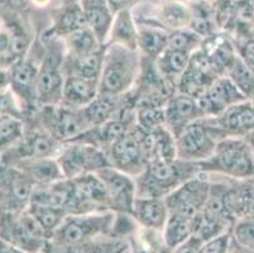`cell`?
<instances>
[{
  "instance_id": "obj_16",
  "label": "cell",
  "mask_w": 254,
  "mask_h": 253,
  "mask_svg": "<svg viewBox=\"0 0 254 253\" xmlns=\"http://www.w3.org/2000/svg\"><path fill=\"white\" fill-rule=\"evenodd\" d=\"M98 173L103 180L109 196L110 210L115 213L130 214L133 204L137 198L134 177L120 172L114 167H106Z\"/></svg>"
},
{
  "instance_id": "obj_44",
  "label": "cell",
  "mask_w": 254,
  "mask_h": 253,
  "mask_svg": "<svg viewBox=\"0 0 254 253\" xmlns=\"http://www.w3.org/2000/svg\"><path fill=\"white\" fill-rule=\"evenodd\" d=\"M230 242H232V233L228 231L206 242H202L200 253H226L229 250Z\"/></svg>"
},
{
  "instance_id": "obj_10",
  "label": "cell",
  "mask_w": 254,
  "mask_h": 253,
  "mask_svg": "<svg viewBox=\"0 0 254 253\" xmlns=\"http://www.w3.org/2000/svg\"><path fill=\"white\" fill-rule=\"evenodd\" d=\"M211 178L207 173L198 172L165 198L170 214L193 219L204 210L209 199Z\"/></svg>"
},
{
  "instance_id": "obj_41",
  "label": "cell",
  "mask_w": 254,
  "mask_h": 253,
  "mask_svg": "<svg viewBox=\"0 0 254 253\" xmlns=\"http://www.w3.org/2000/svg\"><path fill=\"white\" fill-rule=\"evenodd\" d=\"M204 38L191 31L190 28L186 29H179V31L170 32L168 36V47L171 50L182 51L192 55L193 52L201 47Z\"/></svg>"
},
{
  "instance_id": "obj_47",
  "label": "cell",
  "mask_w": 254,
  "mask_h": 253,
  "mask_svg": "<svg viewBox=\"0 0 254 253\" xmlns=\"http://www.w3.org/2000/svg\"><path fill=\"white\" fill-rule=\"evenodd\" d=\"M106 1L109 4L113 13L117 14L118 11L131 9L134 6V4H137L138 0H106Z\"/></svg>"
},
{
  "instance_id": "obj_51",
  "label": "cell",
  "mask_w": 254,
  "mask_h": 253,
  "mask_svg": "<svg viewBox=\"0 0 254 253\" xmlns=\"http://www.w3.org/2000/svg\"><path fill=\"white\" fill-rule=\"evenodd\" d=\"M226 253H251L248 252L247 250H244V248L240 247L238 243H235L234 241H233L232 238V242H230V246H229V250H228V252Z\"/></svg>"
},
{
  "instance_id": "obj_46",
  "label": "cell",
  "mask_w": 254,
  "mask_h": 253,
  "mask_svg": "<svg viewBox=\"0 0 254 253\" xmlns=\"http://www.w3.org/2000/svg\"><path fill=\"white\" fill-rule=\"evenodd\" d=\"M202 245V241H200L198 238H196L195 236H192L190 240H187L186 242L182 243L181 246H179L177 248L172 251V253H200V247Z\"/></svg>"
},
{
  "instance_id": "obj_37",
  "label": "cell",
  "mask_w": 254,
  "mask_h": 253,
  "mask_svg": "<svg viewBox=\"0 0 254 253\" xmlns=\"http://www.w3.org/2000/svg\"><path fill=\"white\" fill-rule=\"evenodd\" d=\"M162 232L168 248L173 251L193 236V219L170 214Z\"/></svg>"
},
{
  "instance_id": "obj_54",
  "label": "cell",
  "mask_w": 254,
  "mask_h": 253,
  "mask_svg": "<svg viewBox=\"0 0 254 253\" xmlns=\"http://www.w3.org/2000/svg\"><path fill=\"white\" fill-rule=\"evenodd\" d=\"M3 29V20H1V18H0V31Z\"/></svg>"
},
{
  "instance_id": "obj_23",
  "label": "cell",
  "mask_w": 254,
  "mask_h": 253,
  "mask_svg": "<svg viewBox=\"0 0 254 253\" xmlns=\"http://www.w3.org/2000/svg\"><path fill=\"white\" fill-rule=\"evenodd\" d=\"M130 215L134 218L139 227L163 231L166 222L170 217V212L165 199L137 196Z\"/></svg>"
},
{
  "instance_id": "obj_33",
  "label": "cell",
  "mask_w": 254,
  "mask_h": 253,
  "mask_svg": "<svg viewBox=\"0 0 254 253\" xmlns=\"http://www.w3.org/2000/svg\"><path fill=\"white\" fill-rule=\"evenodd\" d=\"M104 47L98 52L87 56H81V57H71V56L67 55L64 56V75L77 76V78L99 81L101 69H103Z\"/></svg>"
},
{
  "instance_id": "obj_21",
  "label": "cell",
  "mask_w": 254,
  "mask_h": 253,
  "mask_svg": "<svg viewBox=\"0 0 254 253\" xmlns=\"http://www.w3.org/2000/svg\"><path fill=\"white\" fill-rule=\"evenodd\" d=\"M200 50L206 56L219 78L228 75L238 59L234 41L224 32H216L204 38Z\"/></svg>"
},
{
  "instance_id": "obj_1",
  "label": "cell",
  "mask_w": 254,
  "mask_h": 253,
  "mask_svg": "<svg viewBox=\"0 0 254 253\" xmlns=\"http://www.w3.org/2000/svg\"><path fill=\"white\" fill-rule=\"evenodd\" d=\"M142 55L120 45H105L99 92L124 96L134 89L142 71Z\"/></svg>"
},
{
  "instance_id": "obj_56",
  "label": "cell",
  "mask_w": 254,
  "mask_h": 253,
  "mask_svg": "<svg viewBox=\"0 0 254 253\" xmlns=\"http://www.w3.org/2000/svg\"><path fill=\"white\" fill-rule=\"evenodd\" d=\"M38 253H47V252H46V250H45V251H42V252H38Z\"/></svg>"
},
{
  "instance_id": "obj_11",
  "label": "cell",
  "mask_w": 254,
  "mask_h": 253,
  "mask_svg": "<svg viewBox=\"0 0 254 253\" xmlns=\"http://www.w3.org/2000/svg\"><path fill=\"white\" fill-rule=\"evenodd\" d=\"M34 184L19 169L0 164V214L27 210Z\"/></svg>"
},
{
  "instance_id": "obj_52",
  "label": "cell",
  "mask_w": 254,
  "mask_h": 253,
  "mask_svg": "<svg viewBox=\"0 0 254 253\" xmlns=\"http://www.w3.org/2000/svg\"><path fill=\"white\" fill-rule=\"evenodd\" d=\"M244 138L247 139V142L249 143V146H251L252 151H253V153H254V132H252L251 134H248V136L244 137Z\"/></svg>"
},
{
  "instance_id": "obj_55",
  "label": "cell",
  "mask_w": 254,
  "mask_h": 253,
  "mask_svg": "<svg viewBox=\"0 0 254 253\" xmlns=\"http://www.w3.org/2000/svg\"><path fill=\"white\" fill-rule=\"evenodd\" d=\"M195 1H209V0H195Z\"/></svg>"
},
{
  "instance_id": "obj_35",
  "label": "cell",
  "mask_w": 254,
  "mask_h": 253,
  "mask_svg": "<svg viewBox=\"0 0 254 253\" xmlns=\"http://www.w3.org/2000/svg\"><path fill=\"white\" fill-rule=\"evenodd\" d=\"M66 55L71 57H81V56L91 55L104 47L100 43L96 34L90 29L89 27L82 28L80 31H76L73 33L62 38Z\"/></svg>"
},
{
  "instance_id": "obj_6",
  "label": "cell",
  "mask_w": 254,
  "mask_h": 253,
  "mask_svg": "<svg viewBox=\"0 0 254 253\" xmlns=\"http://www.w3.org/2000/svg\"><path fill=\"white\" fill-rule=\"evenodd\" d=\"M226 138L209 117H204L187 125L176 137L177 159L200 164L211 156L221 139Z\"/></svg>"
},
{
  "instance_id": "obj_18",
  "label": "cell",
  "mask_w": 254,
  "mask_h": 253,
  "mask_svg": "<svg viewBox=\"0 0 254 253\" xmlns=\"http://www.w3.org/2000/svg\"><path fill=\"white\" fill-rule=\"evenodd\" d=\"M218 78L206 56L198 48L192 53L190 65L177 83L176 91L198 99Z\"/></svg>"
},
{
  "instance_id": "obj_42",
  "label": "cell",
  "mask_w": 254,
  "mask_h": 253,
  "mask_svg": "<svg viewBox=\"0 0 254 253\" xmlns=\"http://www.w3.org/2000/svg\"><path fill=\"white\" fill-rule=\"evenodd\" d=\"M232 238L235 243L248 252L254 253V217L239 218L230 228Z\"/></svg>"
},
{
  "instance_id": "obj_28",
  "label": "cell",
  "mask_w": 254,
  "mask_h": 253,
  "mask_svg": "<svg viewBox=\"0 0 254 253\" xmlns=\"http://www.w3.org/2000/svg\"><path fill=\"white\" fill-rule=\"evenodd\" d=\"M143 145L149 161H175L177 160L176 137L167 127L151 133L143 132Z\"/></svg>"
},
{
  "instance_id": "obj_12",
  "label": "cell",
  "mask_w": 254,
  "mask_h": 253,
  "mask_svg": "<svg viewBox=\"0 0 254 253\" xmlns=\"http://www.w3.org/2000/svg\"><path fill=\"white\" fill-rule=\"evenodd\" d=\"M112 167L137 177L148 164V157L143 145V132L137 127L124 134L106 151Z\"/></svg>"
},
{
  "instance_id": "obj_30",
  "label": "cell",
  "mask_w": 254,
  "mask_h": 253,
  "mask_svg": "<svg viewBox=\"0 0 254 253\" xmlns=\"http://www.w3.org/2000/svg\"><path fill=\"white\" fill-rule=\"evenodd\" d=\"M86 27L87 22L81 3L78 0H72L70 3L64 4L57 11L52 33L55 38L62 39L64 37Z\"/></svg>"
},
{
  "instance_id": "obj_29",
  "label": "cell",
  "mask_w": 254,
  "mask_h": 253,
  "mask_svg": "<svg viewBox=\"0 0 254 253\" xmlns=\"http://www.w3.org/2000/svg\"><path fill=\"white\" fill-rule=\"evenodd\" d=\"M106 45H120L138 51V25L131 9L115 14Z\"/></svg>"
},
{
  "instance_id": "obj_19",
  "label": "cell",
  "mask_w": 254,
  "mask_h": 253,
  "mask_svg": "<svg viewBox=\"0 0 254 253\" xmlns=\"http://www.w3.org/2000/svg\"><path fill=\"white\" fill-rule=\"evenodd\" d=\"M166 127L175 137L179 136L187 125L205 117L197 99L189 95L175 92L165 104Z\"/></svg>"
},
{
  "instance_id": "obj_31",
  "label": "cell",
  "mask_w": 254,
  "mask_h": 253,
  "mask_svg": "<svg viewBox=\"0 0 254 253\" xmlns=\"http://www.w3.org/2000/svg\"><path fill=\"white\" fill-rule=\"evenodd\" d=\"M138 25V51L143 59L156 61L168 47L170 32L154 25Z\"/></svg>"
},
{
  "instance_id": "obj_38",
  "label": "cell",
  "mask_w": 254,
  "mask_h": 253,
  "mask_svg": "<svg viewBox=\"0 0 254 253\" xmlns=\"http://www.w3.org/2000/svg\"><path fill=\"white\" fill-rule=\"evenodd\" d=\"M24 133V120L13 117H0V155L18 145Z\"/></svg>"
},
{
  "instance_id": "obj_17",
  "label": "cell",
  "mask_w": 254,
  "mask_h": 253,
  "mask_svg": "<svg viewBox=\"0 0 254 253\" xmlns=\"http://www.w3.org/2000/svg\"><path fill=\"white\" fill-rule=\"evenodd\" d=\"M246 100V96L228 76L216 79L197 99L205 117H219L230 106Z\"/></svg>"
},
{
  "instance_id": "obj_5",
  "label": "cell",
  "mask_w": 254,
  "mask_h": 253,
  "mask_svg": "<svg viewBox=\"0 0 254 253\" xmlns=\"http://www.w3.org/2000/svg\"><path fill=\"white\" fill-rule=\"evenodd\" d=\"M36 127L42 128L60 143L72 142L91 128L84 109L59 105L38 106L33 115Z\"/></svg>"
},
{
  "instance_id": "obj_13",
  "label": "cell",
  "mask_w": 254,
  "mask_h": 253,
  "mask_svg": "<svg viewBox=\"0 0 254 253\" xmlns=\"http://www.w3.org/2000/svg\"><path fill=\"white\" fill-rule=\"evenodd\" d=\"M71 181L73 194L68 214H86L110 210L108 191L98 173H87Z\"/></svg>"
},
{
  "instance_id": "obj_25",
  "label": "cell",
  "mask_w": 254,
  "mask_h": 253,
  "mask_svg": "<svg viewBox=\"0 0 254 253\" xmlns=\"http://www.w3.org/2000/svg\"><path fill=\"white\" fill-rule=\"evenodd\" d=\"M10 166H15L28 176L34 186H46L64 178L56 157L20 160Z\"/></svg>"
},
{
  "instance_id": "obj_43",
  "label": "cell",
  "mask_w": 254,
  "mask_h": 253,
  "mask_svg": "<svg viewBox=\"0 0 254 253\" xmlns=\"http://www.w3.org/2000/svg\"><path fill=\"white\" fill-rule=\"evenodd\" d=\"M0 117H13L23 120L25 118L24 106L10 86L0 90Z\"/></svg>"
},
{
  "instance_id": "obj_26",
  "label": "cell",
  "mask_w": 254,
  "mask_h": 253,
  "mask_svg": "<svg viewBox=\"0 0 254 253\" xmlns=\"http://www.w3.org/2000/svg\"><path fill=\"white\" fill-rule=\"evenodd\" d=\"M80 3L84 9L87 27L96 34L101 45L105 46L115 14L106 0H80Z\"/></svg>"
},
{
  "instance_id": "obj_9",
  "label": "cell",
  "mask_w": 254,
  "mask_h": 253,
  "mask_svg": "<svg viewBox=\"0 0 254 253\" xmlns=\"http://www.w3.org/2000/svg\"><path fill=\"white\" fill-rule=\"evenodd\" d=\"M56 159L64 178L70 180L87 173L99 172L112 166L105 151L80 141L64 143Z\"/></svg>"
},
{
  "instance_id": "obj_22",
  "label": "cell",
  "mask_w": 254,
  "mask_h": 253,
  "mask_svg": "<svg viewBox=\"0 0 254 253\" xmlns=\"http://www.w3.org/2000/svg\"><path fill=\"white\" fill-rule=\"evenodd\" d=\"M191 19L192 10L190 5L181 0H167L158 6L153 18L138 22L137 24L154 25L167 32H173L190 27Z\"/></svg>"
},
{
  "instance_id": "obj_7",
  "label": "cell",
  "mask_w": 254,
  "mask_h": 253,
  "mask_svg": "<svg viewBox=\"0 0 254 253\" xmlns=\"http://www.w3.org/2000/svg\"><path fill=\"white\" fill-rule=\"evenodd\" d=\"M0 237L27 253L46 250L50 238L36 218L27 210L0 214Z\"/></svg>"
},
{
  "instance_id": "obj_36",
  "label": "cell",
  "mask_w": 254,
  "mask_h": 253,
  "mask_svg": "<svg viewBox=\"0 0 254 253\" xmlns=\"http://www.w3.org/2000/svg\"><path fill=\"white\" fill-rule=\"evenodd\" d=\"M135 127L144 133H151L166 127L165 105L147 100L135 101Z\"/></svg>"
},
{
  "instance_id": "obj_27",
  "label": "cell",
  "mask_w": 254,
  "mask_h": 253,
  "mask_svg": "<svg viewBox=\"0 0 254 253\" xmlns=\"http://www.w3.org/2000/svg\"><path fill=\"white\" fill-rule=\"evenodd\" d=\"M72 194V181L70 178H62L51 185L34 187L31 204H39V205H48L52 208L62 209L68 214Z\"/></svg>"
},
{
  "instance_id": "obj_50",
  "label": "cell",
  "mask_w": 254,
  "mask_h": 253,
  "mask_svg": "<svg viewBox=\"0 0 254 253\" xmlns=\"http://www.w3.org/2000/svg\"><path fill=\"white\" fill-rule=\"evenodd\" d=\"M129 253H148L134 238V236H131L129 238Z\"/></svg>"
},
{
  "instance_id": "obj_24",
  "label": "cell",
  "mask_w": 254,
  "mask_h": 253,
  "mask_svg": "<svg viewBox=\"0 0 254 253\" xmlns=\"http://www.w3.org/2000/svg\"><path fill=\"white\" fill-rule=\"evenodd\" d=\"M99 95V81L77 76H66L62 89L61 105L85 109Z\"/></svg>"
},
{
  "instance_id": "obj_40",
  "label": "cell",
  "mask_w": 254,
  "mask_h": 253,
  "mask_svg": "<svg viewBox=\"0 0 254 253\" xmlns=\"http://www.w3.org/2000/svg\"><path fill=\"white\" fill-rule=\"evenodd\" d=\"M137 242L148 253H172L168 248L163 237V232L159 229L143 228L138 226L137 231L133 234Z\"/></svg>"
},
{
  "instance_id": "obj_32",
  "label": "cell",
  "mask_w": 254,
  "mask_h": 253,
  "mask_svg": "<svg viewBox=\"0 0 254 253\" xmlns=\"http://www.w3.org/2000/svg\"><path fill=\"white\" fill-rule=\"evenodd\" d=\"M190 53L167 48L158 59L154 61L157 71L167 83L176 87L177 83L184 75L191 61Z\"/></svg>"
},
{
  "instance_id": "obj_57",
  "label": "cell",
  "mask_w": 254,
  "mask_h": 253,
  "mask_svg": "<svg viewBox=\"0 0 254 253\" xmlns=\"http://www.w3.org/2000/svg\"><path fill=\"white\" fill-rule=\"evenodd\" d=\"M126 253H129V250H128V251H127V252H126Z\"/></svg>"
},
{
  "instance_id": "obj_39",
  "label": "cell",
  "mask_w": 254,
  "mask_h": 253,
  "mask_svg": "<svg viewBox=\"0 0 254 253\" xmlns=\"http://www.w3.org/2000/svg\"><path fill=\"white\" fill-rule=\"evenodd\" d=\"M28 212L41 224L48 238H51L55 231L61 226L64 218L68 215L62 209L52 208L48 205H39V204H31L28 206Z\"/></svg>"
},
{
  "instance_id": "obj_34",
  "label": "cell",
  "mask_w": 254,
  "mask_h": 253,
  "mask_svg": "<svg viewBox=\"0 0 254 253\" xmlns=\"http://www.w3.org/2000/svg\"><path fill=\"white\" fill-rule=\"evenodd\" d=\"M126 95L117 97L99 92L95 100L84 109V113L92 128V127H98V125L114 118L126 106Z\"/></svg>"
},
{
  "instance_id": "obj_3",
  "label": "cell",
  "mask_w": 254,
  "mask_h": 253,
  "mask_svg": "<svg viewBox=\"0 0 254 253\" xmlns=\"http://www.w3.org/2000/svg\"><path fill=\"white\" fill-rule=\"evenodd\" d=\"M198 172L197 165L179 159L175 161H149L144 170L134 177L137 196L165 199Z\"/></svg>"
},
{
  "instance_id": "obj_15",
  "label": "cell",
  "mask_w": 254,
  "mask_h": 253,
  "mask_svg": "<svg viewBox=\"0 0 254 253\" xmlns=\"http://www.w3.org/2000/svg\"><path fill=\"white\" fill-rule=\"evenodd\" d=\"M41 59H42V56H41ZM41 59L37 60L36 57H31V56L27 55L24 59L15 62L9 69V73H10V89L15 92L20 103L23 104L25 114H28V117H32L38 109L36 95V81Z\"/></svg>"
},
{
  "instance_id": "obj_4",
  "label": "cell",
  "mask_w": 254,
  "mask_h": 253,
  "mask_svg": "<svg viewBox=\"0 0 254 253\" xmlns=\"http://www.w3.org/2000/svg\"><path fill=\"white\" fill-rule=\"evenodd\" d=\"M114 219L115 212L112 210L68 214L51 236L48 243L53 247L80 248L100 237L109 236Z\"/></svg>"
},
{
  "instance_id": "obj_53",
  "label": "cell",
  "mask_w": 254,
  "mask_h": 253,
  "mask_svg": "<svg viewBox=\"0 0 254 253\" xmlns=\"http://www.w3.org/2000/svg\"><path fill=\"white\" fill-rule=\"evenodd\" d=\"M50 0H33V3L38 6H46V4L48 3Z\"/></svg>"
},
{
  "instance_id": "obj_49",
  "label": "cell",
  "mask_w": 254,
  "mask_h": 253,
  "mask_svg": "<svg viewBox=\"0 0 254 253\" xmlns=\"http://www.w3.org/2000/svg\"><path fill=\"white\" fill-rule=\"evenodd\" d=\"M10 86V73L9 69L0 66V90Z\"/></svg>"
},
{
  "instance_id": "obj_14",
  "label": "cell",
  "mask_w": 254,
  "mask_h": 253,
  "mask_svg": "<svg viewBox=\"0 0 254 253\" xmlns=\"http://www.w3.org/2000/svg\"><path fill=\"white\" fill-rule=\"evenodd\" d=\"M61 147L62 143L34 125L32 129L25 128L24 137L18 145L0 155V164L13 165L20 160L56 157Z\"/></svg>"
},
{
  "instance_id": "obj_48",
  "label": "cell",
  "mask_w": 254,
  "mask_h": 253,
  "mask_svg": "<svg viewBox=\"0 0 254 253\" xmlns=\"http://www.w3.org/2000/svg\"><path fill=\"white\" fill-rule=\"evenodd\" d=\"M0 253H27L22 248L17 247L13 243L8 242L6 240L0 237Z\"/></svg>"
},
{
  "instance_id": "obj_8",
  "label": "cell",
  "mask_w": 254,
  "mask_h": 253,
  "mask_svg": "<svg viewBox=\"0 0 254 253\" xmlns=\"http://www.w3.org/2000/svg\"><path fill=\"white\" fill-rule=\"evenodd\" d=\"M64 51L62 39L57 46H50L43 52L36 81V95L38 106L61 104L62 89L66 75L64 70Z\"/></svg>"
},
{
  "instance_id": "obj_20",
  "label": "cell",
  "mask_w": 254,
  "mask_h": 253,
  "mask_svg": "<svg viewBox=\"0 0 254 253\" xmlns=\"http://www.w3.org/2000/svg\"><path fill=\"white\" fill-rule=\"evenodd\" d=\"M216 128L225 137L244 138L254 132V103L242 101L230 106L219 117H209Z\"/></svg>"
},
{
  "instance_id": "obj_2",
  "label": "cell",
  "mask_w": 254,
  "mask_h": 253,
  "mask_svg": "<svg viewBox=\"0 0 254 253\" xmlns=\"http://www.w3.org/2000/svg\"><path fill=\"white\" fill-rule=\"evenodd\" d=\"M196 165L200 172L207 175L237 181L254 178V153L246 138L226 137L221 139L211 156Z\"/></svg>"
},
{
  "instance_id": "obj_45",
  "label": "cell",
  "mask_w": 254,
  "mask_h": 253,
  "mask_svg": "<svg viewBox=\"0 0 254 253\" xmlns=\"http://www.w3.org/2000/svg\"><path fill=\"white\" fill-rule=\"evenodd\" d=\"M234 43L240 60L254 71V37L234 41Z\"/></svg>"
}]
</instances>
